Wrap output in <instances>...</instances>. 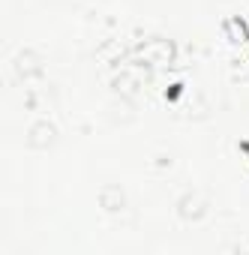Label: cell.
I'll return each instance as SVG.
<instances>
[{"label":"cell","instance_id":"6da1fadb","mask_svg":"<svg viewBox=\"0 0 249 255\" xmlns=\"http://www.w3.org/2000/svg\"><path fill=\"white\" fill-rule=\"evenodd\" d=\"M237 27H240V33H243V39H246V45H249V24L237 18Z\"/></svg>","mask_w":249,"mask_h":255},{"label":"cell","instance_id":"7a4b0ae2","mask_svg":"<svg viewBox=\"0 0 249 255\" xmlns=\"http://www.w3.org/2000/svg\"><path fill=\"white\" fill-rule=\"evenodd\" d=\"M240 147H243V150H246V153H249V141H243V144H240Z\"/></svg>","mask_w":249,"mask_h":255}]
</instances>
